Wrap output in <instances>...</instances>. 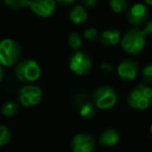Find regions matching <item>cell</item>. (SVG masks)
<instances>
[{
	"label": "cell",
	"mask_w": 152,
	"mask_h": 152,
	"mask_svg": "<svg viewBox=\"0 0 152 152\" xmlns=\"http://www.w3.org/2000/svg\"><path fill=\"white\" fill-rule=\"evenodd\" d=\"M127 102L133 110H147L152 103V89L145 83H140L129 92Z\"/></svg>",
	"instance_id": "cell-1"
},
{
	"label": "cell",
	"mask_w": 152,
	"mask_h": 152,
	"mask_svg": "<svg viewBox=\"0 0 152 152\" xmlns=\"http://www.w3.org/2000/svg\"><path fill=\"white\" fill-rule=\"evenodd\" d=\"M146 34L143 29L131 28L123 36L121 46L129 54H137L144 49L146 44Z\"/></svg>",
	"instance_id": "cell-2"
},
{
	"label": "cell",
	"mask_w": 152,
	"mask_h": 152,
	"mask_svg": "<svg viewBox=\"0 0 152 152\" xmlns=\"http://www.w3.org/2000/svg\"><path fill=\"white\" fill-rule=\"evenodd\" d=\"M16 77L27 85L39 80L41 77V68L34 59H24L17 64L15 69Z\"/></svg>",
	"instance_id": "cell-3"
},
{
	"label": "cell",
	"mask_w": 152,
	"mask_h": 152,
	"mask_svg": "<svg viewBox=\"0 0 152 152\" xmlns=\"http://www.w3.org/2000/svg\"><path fill=\"white\" fill-rule=\"evenodd\" d=\"M21 47L13 39H4L0 43V61L4 67H13L21 57Z\"/></svg>",
	"instance_id": "cell-4"
},
{
	"label": "cell",
	"mask_w": 152,
	"mask_h": 152,
	"mask_svg": "<svg viewBox=\"0 0 152 152\" xmlns=\"http://www.w3.org/2000/svg\"><path fill=\"white\" fill-rule=\"evenodd\" d=\"M118 101V95L112 87L102 86L93 93V103L99 110H110L114 107Z\"/></svg>",
	"instance_id": "cell-5"
},
{
	"label": "cell",
	"mask_w": 152,
	"mask_h": 152,
	"mask_svg": "<svg viewBox=\"0 0 152 152\" xmlns=\"http://www.w3.org/2000/svg\"><path fill=\"white\" fill-rule=\"evenodd\" d=\"M69 67L78 76L88 75L92 70V59L89 54L81 50L74 51L69 59Z\"/></svg>",
	"instance_id": "cell-6"
},
{
	"label": "cell",
	"mask_w": 152,
	"mask_h": 152,
	"mask_svg": "<svg viewBox=\"0 0 152 152\" xmlns=\"http://www.w3.org/2000/svg\"><path fill=\"white\" fill-rule=\"evenodd\" d=\"M42 90L34 85H25L18 94L19 102L24 106H36L42 101Z\"/></svg>",
	"instance_id": "cell-7"
},
{
	"label": "cell",
	"mask_w": 152,
	"mask_h": 152,
	"mask_svg": "<svg viewBox=\"0 0 152 152\" xmlns=\"http://www.w3.org/2000/svg\"><path fill=\"white\" fill-rule=\"evenodd\" d=\"M95 147V139L93 135L87 132L77 133L71 141L72 152H93Z\"/></svg>",
	"instance_id": "cell-8"
},
{
	"label": "cell",
	"mask_w": 152,
	"mask_h": 152,
	"mask_svg": "<svg viewBox=\"0 0 152 152\" xmlns=\"http://www.w3.org/2000/svg\"><path fill=\"white\" fill-rule=\"evenodd\" d=\"M29 9L34 14L42 18H48L53 15L56 9L55 0H30Z\"/></svg>",
	"instance_id": "cell-9"
},
{
	"label": "cell",
	"mask_w": 152,
	"mask_h": 152,
	"mask_svg": "<svg viewBox=\"0 0 152 152\" xmlns=\"http://www.w3.org/2000/svg\"><path fill=\"white\" fill-rule=\"evenodd\" d=\"M139 74V65L134 59L127 58L118 66V76L123 81H132Z\"/></svg>",
	"instance_id": "cell-10"
},
{
	"label": "cell",
	"mask_w": 152,
	"mask_h": 152,
	"mask_svg": "<svg viewBox=\"0 0 152 152\" xmlns=\"http://www.w3.org/2000/svg\"><path fill=\"white\" fill-rule=\"evenodd\" d=\"M149 15L147 7L143 3H135L130 7L127 14V19L129 23L133 26H141L146 22Z\"/></svg>",
	"instance_id": "cell-11"
},
{
	"label": "cell",
	"mask_w": 152,
	"mask_h": 152,
	"mask_svg": "<svg viewBox=\"0 0 152 152\" xmlns=\"http://www.w3.org/2000/svg\"><path fill=\"white\" fill-rule=\"evenodd\" d=\"M98 141L104 147H113V146L117 145L119 143V141H120V134H119V132L116 129L107 128L100 133Z\"/></svg>",
	"instance_id": "cell-12"
},
{
	"label": "cell",
	"mask_w": 152,
	"mask_h": 152,
	"mask_svg": "<svg viewBox=\"0 0 152 152\" xmlns=\"http://www.w3.org/2000/svg\"><path fill=\"white\" fill-rule=\"evenodd\" d=\"M100 43L104 46H115L121 41V32L117 29L104 30L99 38Z\"/></svg>",
	"instance_id": "cell-13"
},
{
	"label": "cell",
	"mask_w": 152,
	"mask_h": 152,
	"mask_svg": "<svg viewBox=\"0 0 152 152\" xmlns=\"http://www.w3.org/2000/svg\"><path fill=\"white\" fill-rule=\"evenodd\" d=\"M69 18L72 23H74V24L83 23L88 18L87 10H86V7H83V5H75V7H72V10L70 11Z\"/></svg>",
	"instance_id": "cell-14"
},
{
	"label": "cell",
	"mask_w": 152,
	"mask_h": 152,
	"mask_svg": "<svg viewBox=\"0 0 152 152\" xmlns=\"http://www.w3.org/2000/svg\"><path fill=\"white\" fill-rule=\"evenodd\" d=\"M79 107V115L81 118L86 119V120H90L92 119L96 114V106L94 103H91L90 101H86L83 104L78 106Z\"/></svg>",
	"instance_id": "cell-15"
},
{
	"label": "cell",
	"mask_w": 152,
	"mask_h": 152,
	"mask_svg": "<svg viewBox=\"0 0 152 152\" xmlns=\"http://www.w3.org/2000/svg\"><path fill=\"white\" fill-rule=\"evenodd\" d=\"M18 110H19V105L16 101H7L2 106V114L7 118L16 116Z\"/></svg>",
	"instance_id": "cell-16"
},
{
	"label": "cell",
	"mask_w": 152,
	"mask_h": 152,
	"mask_svg": "<svg viewBox=\"0 0 152 152\" xmlns=\"http://www.w3.org/2000/svg\"><path fill=\"white\" fill-rule=\"evenodd\" d=\"M110 9L114 13L121 14L124 13L128 9V1L127 0H110Z\"/></svg>",
	"instance_id": "cell-17"
},
{
	"label": "cell",
	"mask_w": 152,
	"mask_h": 152,
	"mask_svg": "<svg viewBox=\"0 0 152 152\" xmlns=\"http://www.w3.org/2000/svg\"><path fill=\"white\" fill-rule=\"evenodd\" d=\"M68 44L72 49H74L75 51H77L81 46H83V40L81 37L79 36L77 32H71L68 36Z\"/></svg>",
	"instance_id": "cell-18"
},
{
	"label": "cell",
	"mask_w": 152,
	"mask_h": 152,
	"mask_svg": "<svg viewBox=\"0 0 152 152\" xmlns=\"http://www.w3.org/2000/svg\"><path fill=\"white\" fill-rule=\"evenodd\" d=\"M7 7L12 10H21L24 7H29L30 0H3Z\"/></svg>",
	"instance_id": "cell-19"
},
{
	"label": "cell",
	"mask_w": 152,
	"mask_h": 152,
	"mask_svg": "<svg viewBox=\"0 0 152 152\" xmlns=\"http://www.w3.org/2000/svg\"><path fill=\"white\" fill-rule=\"evenodd\" d=\"M11 131L5 125L0 126V146H5L10 141H11Z\"/></svg>",
	"instance_id": "cell-20"
},
{
	"label": "cell",
	"mask_w": 152,
	"mask_h": 152,
	"mask_svg": "<svg viewBox=\"0 0 152 152\" xmlns=\"http://www.w3.org/2000/svg\"><path fill=\"white\" fill-rule=\"evenodd\" d=\"M83 36L87 40L89 41H95L98 39V30L94 27H90V28H87L83 32Z\"/></svg>",
	"instance_id": "cell-21"
},
{
	"label": "cell",
	"mask_w": 152,
	"mask_h": 152,
	"mask_svg": "<svg viewBox=\"0 0 152 152\" xmlns=\"http://www.w3.org/2000/svg\"><path fill=\"white\" fill-rule=\"evenodd\" d=\"M142 75H143V79L147 83H152V64L147 65L143 68L142 71Z\"/></svg>",
	"instance_id": "cell-22"
},
{
	"label": "cell",
	"mask_w": 152,
	"mask_h": 152,
	"mask_svg": "<svg viewBox=\"0 0 152 152\" xmlns=\"http://www.w3.org/2000/svg\"><path fill=\"white\" fill-rule=\"evenodd\" d=\"M81 2L87 9H94L98 4V0H81Z\"/></svg>",
	"instance_id": "cell-23"
},
{
	"label": "cell",
	"mask_w": 152,
	"mask_h": 152,
	"mask_svg": "<svg viewBox=\"0 0 152 152\" xmlns=\"http://www.w3.org/2000/svg\"><path fill=\"white\" fill-rule=\"evenodd\" d=\"M55 1L58 2L61 5H64V7H69V5H73L78 0H55Z\"/></svg>",
	"instance_id": "cell-24"
},
{
	"label": "cell",
	"mask_w": 152,
	"mask_h": 152,
	"mask_svg": "<svg viewBox=\"0 0 152 152\" xmlns=\"http://www.w3.org/2000/svg\"><path fill=\"white\" fill-rule=\"evenodd\" d=\"M143 30L146 34V36H152V21H148Z\"/></svg>",
	"instance_id": "cell-25"
},
{
	"label": "cell",
	"mask_w": 152,
	"mask_h": 152,
	"mask_svg": "<svg viewBox=\"0 0 152 152\" xmlns=\"http://www.w3.org/2000/svg\"><path fill=\"white\" fill-rule=\"evenodd\" d=\"M100 69L104 72H112L113 71V66L108 63H103V64H101V66H100Z\"/></svg>",
	"instance_id": "cell-26"
},
{
	"label": "cell",
	"mask_w": 152,
	"mask_h": 152,
	"mask_svg": "<svg viewBox=\"0 0 152 152\" xmlns=\"http://www.w3.org/2000/svg\"><path fill=\"white\" fill-rule=\"evenodd\" d=\"M0 79H1V80L3 79V69L2 68H0Z\"/></svg>",
	"instance_id": "cell-27"
},
{
	"label": "cell",
	"mask_w": 152,
	"mask_h": 152,
	"mask_svg": "<svg viewBox=\"0 0 152 152\" xmlns=\"http://www.w3.org/2000/svg\"><path fill=\"white\" fill-rule=\"evenodd\" d=\"M145 2L147 3L148 5H150V7H152V0H145Z\"/></svg>",
	"instance_id": "cell-28"
},
{
	"label": "cell",
	"mask_w": 152,
	"mask_h": 152,
	"mask_svg": "<svg viewBox=\"0 0 152 152\" xmlns=\"http://www.w3.org/2000/svg\"><path fill=\"white\" fill-rule=\"evenodd\" d=\"M150 133H151V135H152V124H151V126H150Z\"/></svg>",
	"instance_id": "cell-29"
}]
</instances>
